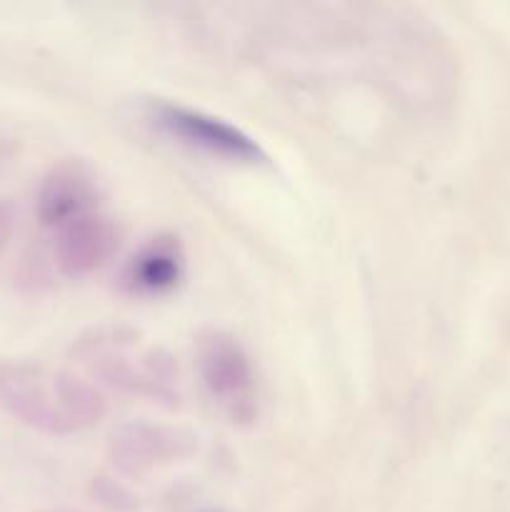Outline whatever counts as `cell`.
I'll list each match as a JSON object with an SVG mask.
<instances>
[{
	"label": "cell",
	"mask_w": 510,
	"mask_h": 512,
	"mask_svg": "<svg viewBox=\"0 0 510 512\" xmlns=\"http://www.w3.org/2000/svg\"><path fill=\"white\" fill-rule=\"evenodd\" d=\"M0 413L48 435L90 428L105 415V398L73 370L0 360Z\"/></svg>",
	"instance_id": "obj_1"
},
{
	"label": "cell",
	"mask_w": 510,
	"mask_h": 512,
	"mask_svg": "<svg viewBox=\"0 0 510 512\" xmlns=\"http://www.w3.org/2000/svg\"><path fill=\"white\" fill-rule=\"evenodd\" d=\"M75 358L95 378L143 398H173V363L155 348H140L138 338L123 330H105L75 345Z\"/></svg>",
	"instance_id": "obj_2"
},
{
	"label": "cell",
	"mask_w": 510,
	"mask_h": 512,
	"mask_svg": "<svg viewBox=\"0 0 510 512\" xmlns=\"http://www.w3.org/2000/svg\"><path fill=\"white\" fill-rule=\"evenodd\" d=\"M195 365L203 388L228 418L248 423L258 410V388L250 355L235 335L208 330L198 338Z\"/></svg>",
	"instance_id": "obj_3"
},
{
	"label": "cell",
	"mask_w": 510,
	"mask_h": 512,
	"mask_svg": "<svg viewBox=\"0 0 510 512\" xmlns=\"http://www.w3.org/2000/svg\"><path fill=\"white\" fill-rule=\"evenodd\" d=\"M148 113L150 123L163 135L178 140L180 145H188L213 158L233 160V163H263L265 160V150L255 143V138H250L245 130L235 128L228 120L175 103H153Z\"/></svg>",
	"instance_id": "obj_4"
},
{
	"label": "cell",
	"mask_w": 510,
	"mask_h": 512,
	"mask_svg": "<svg viewBox=\"0 0 510 512\" xmlns=\"http://www.w3.org/2000/svg\"><path fill=\"white\" fill-rule=\"evenodd\" d=\"M198 450V435L180 425L163 423H130L110 435L108 455L115 468L125 473H145V470L173 465L188 460Z\"/></svg>",
	"instance_id": "obj_5"
},
{
	"label": "cell",
	"mask_w": 510,
	"mask_h": 512,
	"mask_svg": "<svg viewBox=\"0 0 510 512\" xmlns=\"http://www.w3.org/2000/svg\"><path fill=\"white\" fill-rule=\"evenodd\" d=\"M120 230L108 215H80L55 235V263L70 278H83L103 268L118 250Z\"/></svg>",
	"instance_id": "obj_6"
},
{
	"label": "cell",
	"mask_w": 510,
	"mask_h": 512,
	"mask_svg": "<svg viewBox=\"0 0 510 512\" xmlns=\"http://www.w3.org/2000/svg\"><path fill=\"white\" fill-rule=\"evenodd\" d=\"M95 198H98V190H95V178L88 165L80 160H63L50 168V173L40 183L35 213H38L40 225L60 230L70 220L93 213Z\"/></svg>",
	"instance_id": "obj_7"
},
{
	"label": "cell",
	"mask_w": 510,
	"mask_h": 512,
	"mask_svg": "<svg viewBox=\"0 0 510 512\" xmlns=\"http://www.w3.org/2000/svg\"><path fill=\"white\" fill-rule=\"evenodd\" d=\"M185 275V250L175 235H155L145 240L125 263L120 285L138 298H158L180 285Z\"/></svg>",
	"instance_id": "obj_8"
},
{
	"label": "cell",
	"mask_w": 510,
	"mask_h": 512,
	"mask_svg": "<svg viewBox=\"0 0 510 512\" xmlns=\"http://www.w3.org/2000/svg\"><path fill=\"white\" fill-rule=\"evenodd\" d=\"M13 208L8 203H0V250L8 245L10 233H13Z\"/></svg>",
	"instance_id": "obj_9"
}]
</instances>
